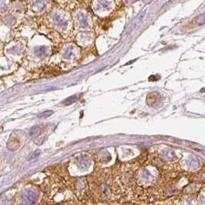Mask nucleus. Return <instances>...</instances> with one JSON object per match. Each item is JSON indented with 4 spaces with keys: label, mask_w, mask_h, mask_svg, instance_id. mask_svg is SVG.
Instances as JSON below:
<instances>
[{
    "label": "nucleus",
    "mask_w": 205,
    "mask_h": 205,
    "mask_svg": "<svg viewBox=\"0 0 205 205\" xmlns=\"http://www.w3.org/2000/svg\"><path fill=\"white\" fill-rule=\"evenodd\" d=\"M38 201L39 194L32 189H27L21 197V201L24 205H35Z\"/></svg>",
    "instance_id": "obj_1"
},
{
    "label": "nucleus",
    "mask_w": 205,
    "mask_h": 205,
    "mask_svg": "<svg viewBox=\"0 0 205 205\" xmlns=\"http://www.w3.org/2000/svg\"><path fill=\"white\" fill-rule=\"evenodd\" d=\"M19 147V141L16 137H15L14 135L12 134L10 138H9L8 143H7V148L9 150H16Z\"/></svg>",
    "instance_id": "obj_2"
},
{
    "label": "nucleus",
    "mask_w": 205,
    "mask_h": 205,
    "mask_svg": "<svg viewBox=\"0 0 205 205\" xmlns=\"http://www.w3.org/2000/svg\"><path fill=\"white\" fill-rule=\"evenodd\" d=\"M145 14H146V11L141 12V14H140L136 18H135V19H134V20L133 21V23H131V25H130V28L128 29V32H132V31H133V30L137 26V25H138L139 23H141V21L143 19V18L144 17V16H145Z\"/></svg>",
    "instance_id": "obj_3"
},
{
    "label": "nucleus",
    "mask_w": 205,
    "mask_h": 205,
    "mask_svg": "<svg viewBox=\"0 0 205 205\" xmlns=\"http://www.w3.org/2000/svg\"><path fill=\"white\" fill-rule=\"evenodd\" d=\"M42 133V129L41 127L39 126H34L30 129L29 131V135L32 137H36V136H39Z\"/></svg>",
    "instance_id": "obj_4"
},
{
    "label": "nucleus",
    "mask_w": 205,
    "mask_h": 205,
    "mask_svg": "<svg viewBox=\"0 0 205 205\" xmlns=\"http://www.w3.org/2000/svg\"><path fill=\"white\" fill-rule=\"evenodd\" d=\"M76 100H77V96L73 95V96L68 97V98H67L65 100H63V101H62V104H64L65 106H69V105H71L72 104L75 103Z\"/></svg>",
    "instance_id": "obj_5"
},
{
    "label": "nucleus",
    "mask_w": 205,
    "mask_h": 205,
    "mask_svg": "<svg viewBox=\"0 0 205 205\" xmlns=\"http://www.w3.org/2000/svg\"><path fill=\"white\" fill-rule=\"evenodd\" d=\"M5 23L9 25H12L16 23V18L12 16H7L5 17Z\"/></svg>",
    "instance_id": "obj_6"
},
{
    "label": "nucleus",
    "mask_w": 205,
    "mask_h": 205,
    "mask_svg": "<svg viewBox=\"0 0 205 205\" xmlns=\"http://www.w3.org/2000/svg\"><path fill=\"white\" fill-rule=\"evenodd\" d=\"M46 49L45 47H39V48L36 49V51H35V53H36V54L38 56H44L45 54H46Z\"/></svg>",
    "instance_id": "obj_7"
},
{
    "label": "nucleus",
    "mask_w": 205,
    "mask_h": 205,
    "mask_svg": "<svg viewBox=\"0 0 205 205\" xmlns=\"http://www.w3.org/2000/svg\"><path fill=\"white\" fill-rule=\"evenodd\" d=\"M53 113V111L51 110H47V111H44L43 113H39L38 115V117L39 118H47L49 117H50L52 114Z\"/></svg>",
    "instance_id": "obj_8"
},
{
    "label": "nucleus",
    "mask_w": 205,
    "mask_h": 205,
    "mask_svg": "<svg viewBox=\"0 0 205 205\" xmlns=\"http://www.w3.org/2000/svg\"><path fill=\"white\" fill-rule=\"evenodd\" d=\"M195 22L199 25H204V14H201L195 19Z\"/></svg>",
    "instance_id": "obj_9"
},
{
    "label": "nucleus",
    "mask_w": 205,
    "mask_h": 205,
    "mask_svg": "<svg viewBox=\"0 0 205 205\" xmlns=\"http://www.w3.org/2000/svg\"><path fill=\"white\" fill-rule=\"evenodd\" d=\"M40 153H41L40 150H35L34 152L32 153V154L30 155L29 157V158H28V159L30 160H32V159H35V158H36L37 157H39V154H40Z\"/></svg>",
    "instance_id": "obj_10"
},
{
    "label": "nucleus",
    "mask_w": 205,
    "mask_h": 205,
    "mask_svg": "<svg viewBox=\"0 0 205 205\" xmlns=\"http://www.w3.org/2000/svg\"><path fill=\"white\" fill-rule=\"evenodd\" d=\"M7 9V6L5 5V3L3 2H0V11L4 12Z\"/></svg>",
    "instance_id": "obj_11"
},
{
    "label": "nucleus",
    "mask_w": 205,
    "mask_h": 205,
    "mask_svg": "<svg viewBox=\"0 0 205 205\" xmlns=\"http://www.w3.org/2000/svg\"><path fill=\"white\" fill-rule=\"evenodd\" d=\"M183 205H193L192 204L190 201H184V203L183 204Z\"/></svg>",
    "instance_id": "obj_12"
}]
</instances>
